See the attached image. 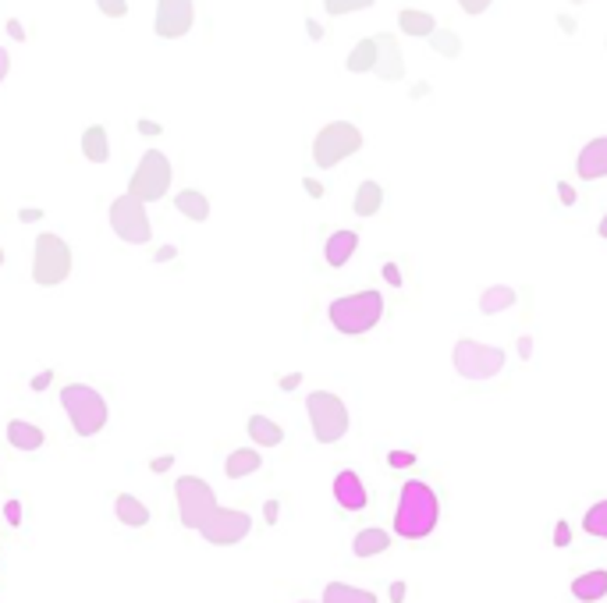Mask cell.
<instances>
[{
  "instance_id": "9f6ffc18",
  "label": "cell",
  "mask_w": 607,
  "mask_h": 603,
  "mask_svg": "<svg viewBox=\"0 0 607 603\" xmlns=\"http://www.w3.org/2000/svg\"><path fill=\"white\" fill-rule=\"evenodd\" d=\"M596 234H600V238H603V241H607V213H603V217H600V224H596Z\"/></svg>"
},
{
  "instance_id": "db71d44e",
  "label": "cell",
  "mask_w": 607,
  "mask_h": 603,
  "mask_svg": "<svg viewBox=\"0 0 607 603\" xmlns=\"http://www.w3.org/2000/svg\"><path fill=\"white\" fill-rule=\"evenodd\" d=\"M519 355H522V359L533 355V338H519Z\"/></svg>"
},
{
  "instance_id": "9c48e42d",
  "label": "cell",
  "mask_w": 607,
  "mask_h": 603,
  "mask_svg": "<svg viewBox=\"0 0 607 603\" xmlns=\"http://www.w3.org/2000/svg\"><path fill=\"white\" fill-rule=\"evenodd\" d=\"M107 220H111V231H114L121 241H128V245H150V238H153L150 210H146V202H142L139 195H132V192H125V195H118V199L111 202Z\"/></svg>"
},
{
  "instance_id": "d4e9b609",
  "label": "cell",
  "mask_w": 607,
  "mask_h": 603,
  "mask_svg": "<svg viewBox=\"0 0 607 603\" xmlns=\"http://www.w3.org/2000/svg\"><path fill=\"white\" fill-rule=\"evenodd\" d=\"M82 156L89 164H107L111 160V135L104 125H89L82 132Z\"/></svg>"
},
{
  "instance_id": "d590c367",
  "label": "cell",
  "mask_w": 607,
  "mask_h": 603,
  "mask_svg": "<svg viewBox=\"0 0 607 603\" xmlns=\"http://www.w3.org/2000/svg\"><path fill=\"white\" fill-rule=\"evenodd\" d=\"M572 543V525L561 518L557 525H554V546H568Z\"/></svg>"
},
{
  "instance_id": "52a82bcc",
  "label": "cell",
  "mask_w": 607,
  "mask_h": 603,
  "mask_svg": "<svg viewBox=\"0 0 607 603\" xmlns=\"http://www.w3.org/2000/svg\"><path fill=\"white\" fill-rule=\"evenodd\" d=\"M451 366L462 380H494L504 370V348L483 345L473 338H458L451 348Z\"/></svg>"
},
{
  "instance_id": "7dc6e473",
  "label": "cell",
  "mask_w": 607,
  "mask_h": 603,
  "mask_svg": "<svg viewBox=\"0 0 607 603\" xmlns=\"http://www.w3.org/2000/svg\"><path fill=\"white\" fill-rule=\"evenodd\" d=\"M171 465H174V454H160V458H153V462H150V469H153V472H167Z\"/></svg>"
},
{
  "instance_id": "d6986e66",
  "label": "cell",
  "mask_w": 607,
  "mask_h": 603,
  "mask_svg": "<svg viewBox=\"0 0 607 603\" xmlns=\"http://www.w3.org/2000/svg\"><path fill=\"white\" fill-rule=\"evenodd\" d=\"M398 29L405 36H416V40H430L437 33V19L423 8H402L398 11Z\"/></svg>"
},
{
  "instance_id": "ffe728a7",
  "label": "cell",
  "mask_w": 607,
  "mask_h": 603,
  "mask_svg": "<svg viewBox=\"0 0 607 603\" xmlns=\"http://www.w3.org/2000/svg\"><path fill=\"white\" fill-rule=\"evenodd\" d=\"M515 302H519V291L511 284H494V287H483V294H480V313L497 317V313H508Z\"/></svg>"
},
{
  "instance_id": "30bf717a",
  "label": "cell",
  "mask_w": 607,
  "mask_h": 603,
  "mask_svg": "<svg viewBox=\"0 0 607 603\" xmlns=\"http://www.w3.org/2000/svg\"><path fill=\"white\" fill-rule=\"evenodd\" d=\"M171 181H174V167H171L167 153L146 149V153L139 156V167H135L132 178H128V192L139 195L142 202H157V199L167 195Z\"/></svg>"
},
{
  "instance_id": "4dcf8cb0",
  "label": "cell",
  "mask_w": 607,
  "mask_h": 603,
  "mask_svg": "<svg viewBox=\"0 0 607 603\" xmlns=\"http://www.w3.org/2000/svg\"><path fill=\"white\" fill-rule=\"evenodd\" d=\"M430 50L441 54V57H448V61H455V57L462 54V40H458V33H451V29H437V33L430 36Z\"/></svg>"
},
{
  "instance_id": "e575fe53",
  "label": "cell",
  "mask_w": 607,
  "mask_h": 603,
  "mask_svg": "<svg viewBox=\"0 0 607 603\" xmlns=\"http://www.w3.org/2000/svg\"><path fill=\"white\" fill-rule=\"evenodd\" d=\"M388 465H391V469H412V465H416V454H412V451H391V454H388Z\"/></svg>"
},
{
  "instance_id": "44dd1931",
  "label": "cell",
  "mask_w": 607,
  "mask_h": 603,
  "mask_svg": "<svg viewBox=\"0 0 607 603\" xmlns=\"http://www.w3.org/2000/svg\"><path fill=\"white\" fill-rule=\"evenodd\" d=\"M245 430H249V440H252L256 447H280V444H284V430H280V423H273L270 416H249Z\"/></svg>"
},
{
  "instance_id": "8fae6325",
  "label": "cell",
  "mask_w": 607,
  "mask_h": 603,
  "mask_svg": "<svg viewBox=\"0 0 607 603\" xmlns=\"http://www.w3.org/2000/svg\"><path fill=\"white\" fill-rule=\"evenodd\" d=\"M249 532H252V518H249V511H238V508H217L210 515V522L199 529V536L213 546H234Z\"/></svg>"
},
{
  "instance_id": "7c38bea8",
  "label": "cell",
  "mask_w": 607,
  "mask_h": 603,
  "mask_svg": "<svg viewBox=\"0 0 607 603\" xmlns=\"http://www.w3.org/2000/svg\"><path fill=\"white\" fill-rule=\"evenodd\" d=\"M196 26V4L192 0H157L153 15V33L160 40H181Z\"/></svg>"
},
{
  "instance_id": "3957f363",
  "label": "cell",
  "mask_w": 607,
  "mask_h": 603,
  "mask_svg": "<svg viewBox=\"0 0 607 603\" xmlns=\"http://www.w3.org/2000/svg\"><path fill=\"white\" fill-rule=\"evenodd\" d=\"M61 408L72 423V430L79 437H100L107 430V419H111V408L104 401V394L89 384H65L61 387Z\"/></svg>"
},
{
  "instance_id": "f5cc1de1",
  "label": "cell",
  "mask_w": 607,
  "mask_h": 603,
  "mask_svg": "<svg viewBox=\"0 0 607 603\" xmlns=\"http://www.w3.org/2000/svg\"><path fill=\"white\" fill-rule=\"evenodd\" d=\"M8 36H12V40H26V29H22V22H15V19H12V22H8Z\"/></svg>"
},
{
  "instance_id": "9a60e30c",
  "label": "cell",
  "mask_w": 607,
  "mask_h": 603,
  "mask_svg": "<svg viewBox=\"0 0 607 603\" xmlns=\"http://www.w3.org/2000/svg\"><path fill=\"white\" fill-rule=\"evenodd\" d=\"M575 171H579V178H582V181L607 178V135H596V139H589V142L579 149Z\"/></svg>"
},
{
  "instance_id": "94428289",
  "label": "cell",
  "mask_w": 607,
  "mask_h": 603,
  "mask_svg": "<svg viewBox=\"0 0 607 603\" xmlns=\"http://www.w3.org/2000/svg\"><path fill=\"white\" fill-rule=\"evenodd\" d=\"M603 47H607V40H603Z\"/></svg>"
},
{
  "instance_id": "7bdbcfd3",
  "label": "cell",
  "mask_w": 607,
  "mask_h": 603,
  "mask_svg": "<svg viewBox=\"0 0 607 603\" xmlns=\"http://www.w3.org/2000/svg\"><path fill=\"white\" fill-rule=\"evenodd\" d=\"M171 259H178V248L174 245H164V248L153 252V263H171Z\"/></svg>"
},
{
  "instance_id": "f1b7e54d",
  "label": "cell",
  "mask_w": 607,
  "mask_h": 603,
  "mask_svg": "<svg viewBox=\"0 0 607 603\" xmlns=\"http://www.w3.org/2000/svg\"><path fill=\"white\" fill-rule=\"evenodd\" d=\"M380 206H384V185L380 181H363L359 188H356V202H352V210L359 213V217H373V213H380Z\"/></svg>"
},
{
  "instance_id": "c3c4849f",
  "label": "cell",
  "mask_w": 607,
  "mask_h": 603,
  "mask_svg": "<svg viewBox=\"0 0 607 603\" xmlns=\"http://www.w3.org/2000/svg\"><path fill=\"white\" fill-rule=\"evenodd\" d=\"M8 72H12V54H8L4 47H0V82L8 79Z\"/></svg>"
},
{
  "instance_id": "4fadbf2b",
  "label": "cell",
  "mask_w": 607,
  "mask_h": 603,
  "mask_svg": "<svg viewBox=\"0 0 607 603\" xmlns=\"http://www.w3.org/2000/svg\"><path fill=\"white\" fill-rule=\"evenodd\" d=\"M377 75L384 82H402L405 79V57H402V47L391 33H380L377 36Z\"/></svg>"
},
{
  "instance_id": "74e56055",
  "label": "cell",
  "mask_w": 607,
  "mask_h": 603,
  "mask_svg": "<svg viewBox=\"0 0 607 603\" xmlns=\"http://www.w3.org/2000/svg\"><path fill=\"white\" fill-rule=\"evenodd\" d=\"M384 280L391 284V287H402V270H398V263H384Z\"/></svg>"
},
{
  "instance_id": "5bb4252c",
  "label": "cell",
  "mask_w": 607,
  "mask_h": 603,
  "mask_svg": "<svg viewBox=\"0 0 607 603\" xmlns=\"http://www.w3.org/2000/svg\"><path fill=\"white\" fill-rule=\"evenodd\" d=\"M334 500L342 504V511H363L370 504V493H366V483L359 479V472L342 469L334 476Z\"/></svg>"
},
{
  "instance_id": "ac0fdd59",
  "label": "cell",
  "mask_w": 607,
  "mask_h": 603,
  "mask_svg": "<svg viewBox=\"0 0 607 603\" xmlns=\"http://www.w3.org/2000/svg\"><path fill=\"white\" fill-rule=\"evenodd\" d=\"M572 596L579 603H596L607 596V568H593V571H582L572 578Z\"/></svg>"
},
{
  "instance_id": "ba28073f",
  "label": "cell",
  "mask_w": 607,
  "mask_h": 603,
  "mask_svg": "<svg viewBox=\"0 0 607 603\" xmlns=\"http://www.w3.org/2000/svg\"><path fill=\"white\" fill-rule=\"evenodd\" d=\"M174 500H178V518H181V525L192 529V532H199V529L210 522V515L220 508L213 486H210L206 479H199V476H178V483H174Z\"/></svg>"
},
{
  "instance_id": "e0dca14e",
  "label": "cell",
  "mask_w": 607,
  "mask_h": 603,
  "mask_svg": "<svg viewBox=\"0 0 607 603\" xmlns=\"http://www.w3.org/2000/svg\"><path fill=\"white\" fill-rule=\"evenodd\" d=\"M356 248H359V234L349 231V227H342V231L327 234V241H324V259H327V266L342 270V266L356 256Z\"/></svg>"
},
{
  "instance_id": "5b68a950",
  "label": "cell",
  "mask_w": 607,
  "mask_h": 603,
  "mask_svg": "<svg viewBox=\"0 0 607 603\" xmlns=\"http://www.w3.org/2000/svg\"><path fill=\"white\" fill-rule=\"evenodd\" d=\"M306 416H310V430H313L317 444H338V440H345V433L352 426L349 405L331 391H313L306 398Z\"/></svg>"
},
{
  "instance_id": "7402d4cb",
  "label": "cell",
  "mask_w": 607,
  "mask_h": 603,
  "mask_svg": "<svg viewBox=\"0 0 607 603\" xmlns=\"http://www.w3.org/2000/svg\"><path fill=\"white\" fill-rule=\"evenodd\" d=\"M259 469H263V458H259L256 447H234V451L224 458V476H227V479H245V476H252V472H259Z\"/></svg>"
},
{
  "instance_id": "60d3db41",
  "label": "cell",
  "mask_w": 607,
  "mask_h": 603,
  "mask_svg": "<svg viewBox=\"0 0 607 603\" xmlns=\"http://www.w3.org/2000/svg\"><path fill=\"white\" fill-rule=\"evenodd\" d=\"M277 518H280V504H277V500H266V504H263V522H266V525H277Z\"/></svg>"
},
{
  "instance_id": "91938a15",
  "label": "cell",
  "mask_w": 607,
  "mask_h": 603,
  "mask_svg": "<svg viewBox=\"0 0 607 603\" xmlns=\"http://www.w3.org/2000/svg\"><path fill=\"white\" fill-rule=\"evenodd\" d=\"M298 603H317V599H298Z\"/></svg>"
},
{
  "instance_id": "d6a6232c",
  "label": "cell",
  "mask_w": 607,
  "mask_h": 603,
  "mask_svg": "<svg viewBox=\"0 0 607 603\" xmlns=\"http://www.w3.org/2000/svg\"><path fill=\"white\" fill-rule=\"evenodd\" d=\"M96 8H100L107 19H125V15H128V0H96Z\"/></svg>"
},
{
  "instance_id": "bcb514c9",
  "label": "cell",
  "mask_w": 607,
  "mask_h": 603,
  "mask_svg": "<svg viewBox=\"0 0 607 603\" xmlns=\"http://www.w3.org/2000/svg\"><path fill=\"white\" fill-rule=\"evenodd\" d=\"M277 384H280V391H295V387L302 384V373H284Z\"/></svg>"
},
{
  "instance_id": "ee69618b",
  "label": "cell",
  "mask_w": 607,
  "mask_h": 603,
  "mask_svg": "<svg viewBox=\"0 0 607 603\" xmlns=\"http://www.w3.org/2000/svg\"><path fill=\"white\" fill-rule=\"evenodd\" d=\"M302 188L310 192V199H324V185L317 178H306V181H302Z\"/></svg>"
},
{
  "instance_id": "f907efd6",
  "label": "cell",
  "mask_w": 607,
  "mask_h": 603,
  "mask_svg": "<svg viewBox=\"0 0 607 603\" xmlns=\"http://www.w3.org/2000/svg\"><path fill=\"white\" fill-rule=\"evenodd\" d=\"M391 603H405V582H391Z\"/></svg>"
},
{
  "instance_id": "f6af8a7d",
  "label": "cell",
  "mask_w": 607,
  "mask_h": 603,
  "mask_svg": "<svg viewBox=\"0 0 607 603\" xmlns=\"http://www.w3.org/2000/svg\"><path fill=\"white\" fill-rule=\"evenodd\" d=\"M135 128H139L142 135H160V132H164V128H160L157 121H150V118H139V125H135Z\"/></svg>"
},
{
  "instance_id": "f546056e",
  "label": "cell",
  "mask_w": 607,
  "mask_h": 603,
  "mask_svg": "<svg viewBox=\"0 0 607 603\" xmlns=\"http://www.w3.org/2000/svg\"><path fill=\"white\" fill-rule=\"evenodd\" d=\"M582 532L593 539H607V500H596L582 515Z\"/></svg>"
},
{
  "instance_id": "484cf974",
  "label": "cell",
  "mask_w": 607,
  "mask_h": 603,
  "mask_svg": "<svg viewBox=\"0 0 607 603\" xmlns=\"http://www.w3.org/2000/svg\"><path fill=\"white\" fill-rule=\"evenodd\" d=\"M174 210H178L185 220H196V224L210 220V199H206L199 188H181V192L174 195Z\"/></svg>"
},
{
  "instance_id": "ab89813d",
  "label": "cell",
  "mask_w": 607,
  "mask_h": 603,
  "mask_svg": "<svg viewBox=\"0 0 607 603\" xmlns=\"http://www.w3.org/2000/svg\"><path fill=\"white\" fill-rule=\"evenodd\" d=\"M19 220H22V224H36V220H43V210H40V206H22V210H19Z\"/></svg>"
},
{
  "instance_id": "2e32d148",
  "label": "cell",
  "mask_w": 607,
  "mask_h": 603,
  "mask_svg": "<svg viewBox=\"0 0 607 603\" xmlns=\"http://www.w3.org/2000/svg\"><path fill=\"white\" fill-rule=\"evenodd\" d=\"M4 433H8V444L15 451H22V454H36L47 444V433L36 423H29V419H12Z\"/></svg>"
},
{
  "instance_id": "1f68e13d",
  "label": "cell",
  "mask_w": 607,
  "mask_h": 603,
  "mask_svg": "<svg viewBox=\"0 0 607 603\" xmlns=\"http://www.w3.org/2000/svg\"><path fill=\"white\" fill-rule=\"evenodd\" d=\"M377 0H324V8L331 19H342V15H356V11H366L373 8Z\"/></svg>"
},
{
  "instance_id": "4316f807",
  "label": "cell",
  "mask_w": 607,
  "mask_h": 603,
  "mask_svg": "<svg viewBox=\"0 0 607 603\" xmlns=\"http://www.w3.org/2000/svg\"><path fill=\"white\" fill-rule=\"evenodd\" d=\"M345 68L352 75H366V72H377V36H366L352 47V54L345 57Z\"/></svg>"
},
{
  "instance_id": "6da1fadb",
  "label": "cell",
  "mask_w": 607,
  "mask_h": 603,
  "mask_svg": "<svg viewBox=\"0 0 607 603\" xmlns=\"http://www.w3.org/2000/svg\"><path fill=\"white\" fill-rule=\"evenodd\" d=\"M441 522V500L437 490L423 479H405L398 490L395 508V532L402 539H426Z\"/></svg>"
},
{
  "instance_id": "277c9868",
  "label": "cell",
  "mask_w": 607,
  "mask_h": 603,
  "mask_svg": "<svg viewBox=\"0 0 607 603\" xmlns=\"http://www.w3.org/2000/svg\"><path fill=\"white\" fill-rule=\"evenodd\" d=\"M72 245L54 234V231H43L36 241H33V280L40 287H58L72 277Z\"/></svg>"
},
{
  "instance_id": "cb8c5ba5",
  "label": "cell",
  "mask_w": 607,
  "mask_h": 603,
  "mask_svg": "<svg viewBox=\"0 0 607 603\" xmlns=\"http://www.w3.org/2000/svg\"><path fill=\"white\" fill-rule=\"evenodd\" d=\"M388 546H391V532L380 529V525H366V529H359L356 539H352L356 557H377V553H384Z\"/></svg>"
},
{
  "instance_id": "b9f144b4",
  "label": "cell",
  "mask_w": 607,
  "mask_h": 603,
  "mask_svg": "<svg viewBox=\"0 0 607 603\" xmlns=\"http://www.w3.org/2000/svg\"><path fill=\"white\" fill-rule=\"evenodd\" d=\"M557 199H561L565 206H575V188H572L568 181H557Z\"/></svg>"
},
{
  "instance_id": "816d5d0a",
  "label": "cell",
  "mask_w": 607,
  "mask_h": 603,
  "mask_svg": "<svg viewBox=\"0 0 607 603\" xmlns=\"http://www.w3.org/2000/svg\"><path fill=\"white\" fill-rule=\"evenodd\" d=\"M557 26H561V33H568V36L575 33V19H572V15H557Z\"/></svg>"
},
{
  "instance_id": "6f0895ef",
  "label": "cell",
  "mask_w": 607,
  "mask_h": 603,
  "mask_svg": "<svg viewBox=\"0 0 607 603\" xmlns=\"http://www.w3.org/2000/svg\"><path fill=\"white\" fill-rule=\"evenodd\" d=\"M4 259H8V256H4V245H0V266H4Z\"/></svg>"
},
{
  "instance_id": "681fc988",
  "label": "cell",
  "mask_w": 607,
  "mask_h": 603,
  "mask_svg": "<svg viewBox=\"0 0 607 603\" xmlns=\"http://www.w3.org/2000/svg\"><path fill=\"white\" fill-rule=\"evenodd\" d=\"M306 33H310V40H324V26H320L317 19H310V22H306Z\"/></svg>"
},
{
  "instance_id": "f35d334b",
  "label": "cell",
  "mask_w": 607,
  "mask_h": 603,
  "mask_svg": "<svg viewBox=\"0 0 607 603\" xmlns=\"http://www.w3.org/2000/svg\"><path fill=\"white\" fill-rule=\"evenodd\" d=\"M4 518H8L12 525H22V500H8V504H4Z\"/></svg>"
},
{
  "instance_id": "8992f818",
  "label": "cell",
  "mask_w": 607,
  "mask_h": 603,
  "mask_svg": "<svg viewBox=\"0 0 607 603\" xmlns=\"http://www.w3.org/2000/svg\"><path fill=\"white\" fill-rule=\"evenodd\" d=\"M359 149H363V132H359V125H352V121H331V125H324V128L317 132V139H313V164H317L320 171H331V167H338L342 160L356 156Z\"/></svg>"
},
{
  "instance_id": "83f0119b",
  "label": "cell",
  "mask_w": 607,
  "mask_h": 603,
  "mask_svg": "<svg viewBox=\"0 0 607 603\" xmlns=\"http://www.w3.org/2000/svg\"><path fill=\"white\" fill-rule=\"evenodd\" d=\"M320 603H377V592L359 589V585H349V582H327Z\"/></svg>"
},
{
  "instance_id": "11a10c76",
  "label": "cell",
  "mask_w": 607,
  "mask_h": 603,
  "mask_svg": "<svg viewBox=\"0 0 607 603\" xmlns=\"http://www.w3.org/2000/svg\"><path fill=\"white\" fill-rule=\"evenodd\" d=\"M426 93H430V86H426V82H416V86H412V100H423Z\"/></svg>"
},
{
  "instance_id": "8d00e7d4",
  "label": "cell",
  "mask_w": 607,
  "mask_h": 603,
  "mask_svg": "<svg viewBox=\"0 0 607 603\" xmlns=\"http://www.w3.org/2000/svg\"><path fill=\"white\" fill-rule=\"evenodd\" d=\"M50 384H54V373H50V370H43V373H36V377L29 380V387H33L36 394H43V391H47Z\"/></svg>"
},
{
  "instance_id": "7a4b0ae2",
  "label": "cell",
  "mask_w": 607,
  "mask_h": 603,
  "mask_svg": "<svg viewBox=\"0 0 607 603\" xmlns=\"http://www.w3.org/2000/svg\"><path fill=\"white\" fill-rule=\"evenodd\" d=\"M327 320H331V327H334L338 334H345V338H363V334H370V331L384 320V294L373 291V287L342 294V298L331 302Z\"/></svg>"
},
{
  "instance_id": "680465c9",
  "label": "cell",
  "mask_w": 607,
  "mask_h": 603,
  "mask_svg": "<svg viewBox=\"0 0 607 603\" xmlns=\"http://www.w3.org/2000/svg\"><path fill=\"white\" fill-rule=\"evenodd\" d=\"M568 4H586V0H568Z\"/></svg>"
},
{
  "instance_id": "6125c7cd",
  "label": "cell",
  "mask_w": 607,
  "mask_h": 603,
  "mask_svg": "<svg viewBox=\"0 0 607 603\" xmlns=\"http://www.w3.org/2000/svg\"><path fill=\"white\" fill-rule=\"evenodd\" d=\"M575 603H579V599H575Z\"/></svg>"
},
{
  "instance_id": "836d02e7",
  "label": "cell",
  "mask_w": 607,
  "mask_h": 603,
  "mask_svg": "<svg viewBox=\"0 0 607 603\" xmlns=\"http://www.w3.org/2000/svg\"><path fill=\"white\" fill-rule=\"evenodd\" d=\"M490 4H494V0H458V8H462L465 15H473V19H476V15H487Z\"/></svg>"
},
{
  "instance_id": "603a6c76",
  "label": "cell",
  "mask_w": 607,
  "mask_h": 603,
  "mask_svg": "<svg viewBox=\"0 0 607 603\" xmlns=\"http://www.w3.org/2000/svg\"><path fill=\"white\" fill-rule=\"evenodd\" d=\"M114 515H118V522L128 525V529L150 525V508H146L135 493H118V497H114Z\"/></svg>"
}]
</instances>
